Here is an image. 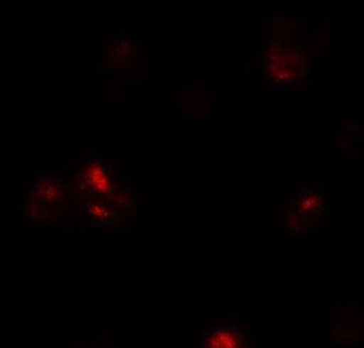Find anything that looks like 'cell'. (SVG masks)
Returning a JSON list of instances; mask_svg holds the SVG:
<instances>
[{"label":"cell","instance_id":"6da1fadb","mask_svg":"<svg viewBox=\"0 0 364 348\" xmlns=\"http://www.w3.org/2000/svg\"><path fill=\"white\" fill-rule=\"evenodd\" d=\"M267 66L276 80L281 83H293L301 78L304 61L301 55L293 48L277 45L271 48Z\"/></svg>","mask_w":364,"mask_h":348},{"label":"cell","instance_id":"7a4b0ae2","mask_svg":"<svg viewBox=\"0 0 364 348\" xmlns=\"http://www.w3.org/2000/svg\"><path fill=\"white\" fill-rule=\"evenodd\" d=\"M80 185L87 192H92L91 195H111L112 192V183L100 164L87 166L80 178Z\"/></svg>","mask_w":364,"mask_h":348},{"label":"cell","instance_id":"3957f363","mask_svg":"<svg viewBox=\"0 0 364 348\" xmlns=\"http://www.w3.org/2000/svg\"><path fill=\"white\" fill-rule=\"evenodd\" d=\"M319 205V198L317 195H307L305 198L301 199V202L298 204L299 212H302V214L305 212H315L316 207Z\"/></svg>","mask_w":364,"mask_h":348}]
</instances>
